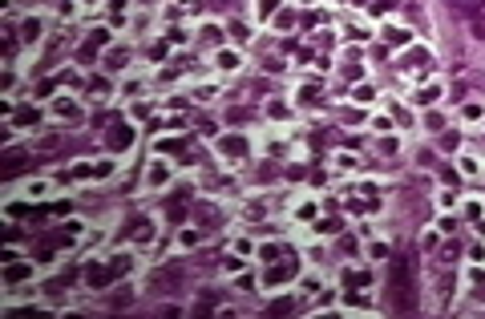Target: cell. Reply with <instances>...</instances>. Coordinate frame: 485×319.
<instances>
[{
	"label": "cell",
	"instance_id": "obj_6",
	"mask_svg": "<svg viewBox=\"0 0 485 319\" xmlns=\"http://www.w3.org/2000/svg\"><path fill=\"white\" fill-rule=\"evenodd\" d=\"M134 238H138V243L154 238V226H150V218H134Z\"/></svg>",
	"mask_w": 485,
	"mask_h": 319
},
{
	"label": "cell",
	"instance_id": "obj_1",
	"mask_svg": "<svg viewBox=\"0 0 485 319\" xmlns=\"http://www.w3.org/2000/svg\"><path fill=\"white\" fill-rule=\"evenodd\" d=\"M392 275H396V303H400V311H409V307H413V299H409V291H413V283H409V263L396 259V263H392Z\"/></svg>",
	"mask_w": 485,
	"mask_h": 319
},
{
	"label": "cell",
	"instance_id": "obj_15",
	"mask_svg": "<svg viewBox=\"0 0 485 319\" xmlns=\"http://www.w3.org/2000/svg\"><path fill=\"white\" fill-rule=\"evenodd\" d=\"M473 29H477V37H485V16H477V20H473Z\"/></svg>",
	"mask_w": 485,
	"mask_h": 319
},
{
	"label": "cell",
	"instance_id": "obj_16",
	"mask_svg": "<svg viewBox=\"0 0 485 319\" xmlns=\"http://www.w3.org/2000/svg\"><path fill=\"white\" fill-rule=\"evenodd\" d=\"M473 283H477V287H485V271H477V275H473Z\"/></svg>",
	"mask_w": 485,
	"mask_h": 319
},
{
	"label": "cell",
	"instance_id": "obj_14",
	"mask_svg": "<svg viewBox=\"0 0 485 319\" xmlns=\"http://www.w3.org/2000/svg\"><path fill=\"white\" fill-rule=\"evenodd\" d=\"M275 4H279V0H263V8H259V12H263V16H271V12H275Z\"/></svg>",
	"mask_w": 485,
	"mask_h": 319
},
{
	"label": "cell",
	"instance_id": "obj_5",
	"mask_svg": "<svg viewBox=\"0 0 485 319\" xmlns=\"http://www.w3.org/2000/svg\"><path fill=\"white\" fill-rule=\"evenodd\" d=\"M20 166H24V154H20V150H8V158H4V170H0V174H4V178H12Z\"/></svg>",
	"mask_w": 485,
	"mask_h": 319
},
{
	"label": "cell",
	"instance_id": "obj_10",
	"mask_svg": "<svg viewBox=\"0 0 485 319\" xmlns=\"http://www.w3.org/2000/svg\"><path fill=\"white\" fill-rule=\"evenodd\" d=\"M16 125H37V109H20L16 113Z\"/></svg>",
	"mask_w": 485,
	"mask_h": 319
},
{
	"label": "cell",
	"instance_id": "obj_13",
	"mask_svg": "<svg viewBox=\"0 0 485 319\" xmlns=\"http://www.w3.org/2000/svg\"><path fill=\"white\" fill-rule=\"evenodd\" d=\"M29 275V267H8V283H16V279H24Z\"/></svg>",
	"mask_w": 485,
	"mask_h": 319
},
{
	"label": "cell",
	"instance_id": "obj_7",
	"mask_svg": "<svg viewBox=\"0 0 485 319\" xmlns=\"http://www.w3.org/2000/svg\"><path fill=\"white\" fill-rule=\"evenodd\" d=\"M101 45H106V33L97 29V33H93V37L85 41V49H81V57H93V53H97V49H101Z\"/></svg>",
	"mask_w": 485,
	"mask_h": 319
},
{
	"label": "cell",
	"instance_id": "obj_12",
	"mask_svg": "<svg viewBox=\"0 0 485 319\" xmlns=\"http://www.w3.org/2000/svg\"><path fill=\"white\" fill-rule=\"evenodd\" d=\"M316 230H320V234H336V230H340V222H336V218H327V222H320Z\"/></svg>",
	"mask_w": 485,
	"mask_h": 319
},
{
	"label": "cell",
	"instance_id": "obj_9",
	"mask_svg": "<svg viewBox=\"0 0 485 319\" xmlns=\"http://www.w3.org/2000/svg\"><path fill=\"white\" fill-rule=\"evenodd\" d=\"M384 41H388V45H404V41H409V33H404V29H388V33H384Z\"/></svg>",
	"mask_w": 485,
	"mask_h": 319
},
{
	"label": "cell",
	"instance_id": "obj_11",
	"mask_svg": "<svg viewBox=\"0 0 485 319\" xmlns=\"http://www.w3.org/2000/svg\"><path fill=\"white\" fill-rule=\"evenodd\" d=\"M271 311H275V315H287V311H295V303H291V299H279Z\"/></svg>",
	"mask_w": 485,
	"mask_h": 319
},
{
	"label": "cell",
	"instance_id": "obj_3",
	"mask_svg": "<svg viewBox=\"0 0 485 319\" xmlns=\"http://www.w3.org/2000/svg\"><path fill=\"white\" fill-rule=\"evenodd\" d=\"M295 271H299V263H295V259H291V263H279V267H271V283H283V279H291V275H295Z\"/></svg>",
	"mask_w": 485,
	"mask_h": 319
},
{
	"label": "cell",
	"instance_id": "obj_4",
	"mask_svg": "<svg viewBox=\"0 0 485 319\" xmlns=\"http://www.w3.org/2000/svg\"><path fill=\"white\" fill-rule=\"evenodd\" d=\"M222 154H231V158H243L247 154V142L235 134V138H222Z\"/></svg>",
	"mask_w": 485,
	"mask_h": 319
},
{
	"label": "cell",
	"instance_id": "obj_8",
	"mask_svg": "<svg viewBox=\"0 0 485 319\" xmlns=\"http://www.w3.org/2000/svg\"><path fill=\"white\" fill-rule=\"evenodd\" d=\"M344 283H348V287H368V271H348Z\"/></svg>",
	"mask_w": 485,
	"mask_h": 319
},
{
	"label": "cell",
	"instance_id": "obj_2",
	"mask_svg": "<svg viewBox=\"0 0 485 319\" xmlns=\"http://www.w3.org/2000/svg\"><path fill=\"white\" fill-rule=\"evenodd\" d=\"M130 138H134V129H125V125H121V121H113V129H109V146H113V150H125V146H130Z\"/></svg>",
	"mask_w": 485,
	"mask_h": 319
}]
</instances>
